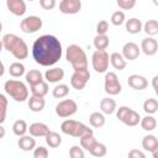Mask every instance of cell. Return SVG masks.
<instances>
[{"mask_svg": "<svg viewBox=\"0 0 158 158\" xmlns=\"http://www.w3.org/2000/svg\"><path fill=\"white\" fill-rule=\"evenodd\" d=\"M63 53L62 43L53 35H42L32 44V57L35 62L42 67L56 64Z\"/></svg>", "mask_w": 158, "mask_h": 158, "instance_id": "6da1fadb", "label": "cell"}, {"mask_svg": "<svg viewBox=\"0 0 158 158\" xmlns=\"http://www.w3.org/2000/svg\"><path fill=\"white\" fill-rule=\"evenodd\" d=\"M1 46L7 52H10L16 59H26L28 56V47L26 42L14 33L4 35L1 38Z\"/></svg>", "mask_w": 158, "mask_h": 158, "instance_id": "7a4b0ae2", "label": "cell"}, {"mask_svg": "<svg viewBox=\"0 0 158 158\" xmlns=\"http://www.w3.org/2000/svg\"><path fill=\"white\" fill-rule=\"evenodd\" d=\"M65 59L70 63L74 70L88 69V57L84 49L78 44H70L65 49Z\"/></svg>", "mask_w": 158, "mask_h": 158, "instance_id": "3957f363", "label": "cell"}, {"mask_svg": "<svg viewBox=\"0 0 158 158\" xmlns=\"http://www.w3.org/2000/svg\"><path fill=\"white\" fill-rule=\"evenodd\" d=\"M60 131L64 133V135H68V136H72V137H75V138H83L85 136H89V135H94L93 130L89 128V126L84 125L83 122H79V121H75V120H64L60 125Z\"/></svg>", "mask_w": 158, "mask_h": 158, "instance_id": "277c9868", "label": "cell"}, {"mask_svg": "<svg viewBox=\"0 0 158 158\" xmlns=\"http://www.w3.org/2000/svg\"><path fill=\"white\" fill-rule=\"evenodd\" d=\"M4 90L5 93L11 96L15 101L22 102L28 99V89L25 83L15 79H9L4 84Z\"/></svg>", "mask_w": 158, "mask_h": 158, "instance_id": "5b68a950", "label": "cell"}, {"mask_svg": "<svg viewBox=\"0 0 158 158\" xmlns=\"http://www.w3.org/2000/svg\"><path fill=\"white\" fill-rule=\"evenodd\" d=\"M110 63V56L106 51H95L91 56V65L96 73H106Z\"/></svg>", "mask_w": 158, "mask_h": 158, "instance_id": "8992f818", "label": "cell"}, {"mask_svg": "<svg viewBox=\"0 0 158 158\" xmlns=\"http://www.w3.org/2000/svg\"><path fill=\"white\" fill-rule=\"evenodd\" d=\"M77 110H78V105L72 99H64L56 105V114L60 118H67L73 116L77 112Z\"/></svg>", "mask_w": 158, "mask_h": 158, "instance_id": "52a82bcc", "label": "cell"}, {"mask_svg": "<svg viewBox=\"0 0 158 158\" xmlns=\"http://www.w3.org/2000/svg\"><path fill=\"white\" fill-rule=\"evenodd\" d=\"M104 90L105 93H107L109 95H117L121 93L122 86L121 83L116 75V73L114 72H106L105 78H104Z\"/></svg>", "mask_w": 158, "mask_h": 158, "instance_id": "ba28073f", "label": "cell"}, {"mask_svg": "<svg viewBox=\"0 0 158 158\" xmlns=\"http://www.w3.org/2000/svg\"><path fill=\"white\" fill-rule=\"evenodd\" d=\"M42 25H43L42 19L38 17V16L32 15V16H27L23 20H21L20 28L25 33H35V32H37L38 30L42 28Z\"/></svg>", "mask_w": 158, "mask_h": 158, "instance_id": "9c48e42d", "label": "cell"}, {"mask_svg": "<svg viewBox=\"0 0 158 158\" xmlns=\"http://www.w3.org/2000/svg\"><path fill=\"white\" fill-rule=\"evenodd\" d=\"M89 79H90L89 69L74 70V73L70 77V85L77 90H81V89L85 88V85L88 84Z\"/></svg>", "mask_w": 158, "mask_h": 158, "instance_id": "30bf717a", "label": "cell"}, {"mask_svg": "<svg viewBox=\"0 0 158 158\" xmlns=\"http://www.w3.org/2000/svg\"><path fill=\"white\" fill-rule=\"evenodd\" d=\"M81 9L80 0H62L59 2V11L65 15H74L78 14Z\"/></svg>", "mask_w": 158, "mask_h": 158, "instance_id": "8fae6325", "label": "cell"}, {"mask_svg": "<svg viewBox=\"0 0 158 158\" xmlns=\"http://www.w3.org/2000/svg\"><path fill=\"white\" fill-rule=\"evenodd\" d=\"M141 53V47H138L137 43L135 42H127L122 47V56L127 60H135L139 57Z\"/></svg>", "mask_w": 158, "mask_h": 158, "instance_id": "7c38bea8", "label": "cell"}, {"mask_svg": "<svg viewBox=\"0 0 158 158\" xmlns=\"http://www.w3.org/2000/svg\"><path fill=\"white\" fill-rule=\"evenodd\" d=\"M141 51L146 56H154L158 51V42L153 37H147L143 38L141 42Z\"/></svg>", "mask_w": 158, "mask_h": 158, "instance_id": "4fadbf2b", "label": "cell"}, {"mask_svg": "<svg viewBox=\"0 0 158 158\" xmlns=\"http://www.w3.org/2000/svg\"><path fill=\"white\" fill-rule=\"evenodd\" d=\"M127 84L130 88H132L133 90H143L148 86V80L143 77V75H138V74H132L128 77L127 79Z\"/></svg>", "mask_w": 158, "mask_h": 158, "instance_id": "5bb4252c", "label": "cell"}, {"mask_svg": "<svg viewBox=\"0 0 158 158\" xmlns=\"http://www.w3.org/2000/svg\"><path fill=\"white\" fill-rule=\"evenodd\" d=\"M28 131H30V135L32 137H46L51 132L49 127L43 122H33V123H31L30 127H28Z\"/></svg>", "mask_w": 158, "mask_h": 158, "instance_id": "9a60e30c", "label": "cell"}, {"mask_svg": "<svg viewBox=\"0 0 158 158\" xmlns=\"http://www.w3.org/2000/svg\"><path fill=\"white\" fill-rule=\"evenodd\" d=\"M6 6L10 12L16 16H22L26 12V2L23 0H7Z\"/></svg>", "mask_w": 158, "mask_h": 158, "instance_id": "2e32d148", "label": "cell"}, {"mask_svg": "<svg viewBox=\"0 0 158 158\" xmlns=\"http://www.w3.org/2000/svg\"><path fill=\"white\" fill-rule=\"evenodd\" d=\"M64 78V70L62 68H51L44 73V79L47 83H58Z\"/></svg>", "mask_w": 158, "mask_h": 158, "instance_id": "e0dca14e", "label": "cell"}, {"mask_svg": "<svg viewBox=\"0 0 158 158\" xmlns=\"http://www.w3.org/2000/svg\"><path fill=\"white\" fill-rule=\"evenodd\" d=\"M17 144H19L20 149H22L25 152H30V151H33L36 148V139L31 135H28V136L25 135V136L19 138Z\"/></svg>", "mask_w": 158, "mask_h": 158, "instance_id": "ac0fdd59", "label": "cell"}, {"mask_svg": "<svg viewBox=\"0 0 158 158\" xmlns=\"http://www.w3.org/2000/svg\"><path fill=\"white\" fill-rule=\"evenodd\" d=\"M110 64L117 70H123L127 65V62H126V59L123 58V56L121 53L114 52V53L110 54Z\"/></svg>", "mask_w": 158, "mask_h": 158, "instance_id": "d6986e66", "label": "cell"}, {"mask_svg": "<svg viewBox=\"0 0 158 158\" xmlns=\"http://www.w3.org/2000/svg\"><path fill=\"white\" fill-rule=\"evenodd\" d=\"M25 78H26V81L30 84V86H33V85H37V84L44 81L43 80V74L40 70H37V69L28 70L26 73V77Z\"/></svg>", "mask_w": 158, "mask_h": 158, "instance_id": "ffe728a7", "label": "cell"}, {"mask_svg": "<svg viewBox=\"0 0 158 158\" xmlns=\"http://www.w3.org/2000/svg\"><path fill=\"white\" fill-rule=\"evenodd\" d=\"M44 105H46V101L43 98H40V96H30L28 99V107L31 111L33 112H41L43 109H44Z\"/></svg>", "mask_w": 158, "mask_h": 158, "instance_id": "44dd1931", "label": "cell"}, {"mask_svg": "<svg viewBox=\"0 0 158 158\" xmlns=\"http://www.w3.org/2000/svg\"><path fill=\"white\" fill-rule=\"evenodd\" d=\"M100 110L106 114V115H111L116 111V101L111 98H104L100 101Z\"/></svg>", "mask_w": 158, "mask_h": 158, "instance_id": "7402d4cb", "label": "cell"}, {"mask_svg": "<svg viewBox=\"0 0 158 158\" xmlns=\"http://www.w3.org/2000/svg\"><path fill=\"white\" fill-rule=\"evenodd\" d=\"M126 31L131 35H136V33H139L141 30H142V22L141 20L136 19V17H132V19H128L126 21Z\"/></svg>", "mask_w": 158, "mask_h": 158, "instance_id": "603a6c76", "label": "cell"}, {"mask_svg": "<svg viewBox=\"0 0 158 158\" xmlns=\"http://www.w3.org/2000/svg\"><path fill=\"white\" fill-rule=\"evenodd\" d=\"M121 122H123L126 126L133 127V126H137L138 123H141V116H139V114L137 111H135V110L131 109L128 111V114L123 117V120Z\"/></svg>", "mask_w": 158, "mask_h": 158, "instance_id": "cb8c5ba5", "label": "cell"}, {"mask_svg": "<svg viewBox=\"0 0 158 158\" xmlns=\"http://www.w3.org/2000/svg\"><path fill=\"white\" fill-rule=\"evenodd\" d=\"M89 123L91 127L94 128H100L105 125V116L104 114L99 112V111H95L93 112L90 116H89Z\"/></svg>", "mask_w": 158, "mask_h": 158, "instance_id": "d4e9b609", "label": "cell"}, {"mask_svg": "<svg viewBox=\"0 0 158 158\" xmlns=\"http://www.w3.org/2000/svg\"><path fill=\"white\" fill-rule=\"evenodd\" d=\"M157 146H158V139H157L156 136L147 135V136L143 137V139H142V147H143L144 151H148V152L152 153L156 149Z\"/></svg>", "mask_w": 158, "mask_h": 158, "instance_id": "484cf974", "label": "cell"}, {"mask_svg": "<svg viewBox=\"0 0 158 158\" xmlns=\"http://www.w3.org/2000/svg\"><path fill=\"white\" fill-rule=\"evenodd\" d=\"M27 131H28V126H27V122L25 120H16L14 122V125H12V132L17 137L25 136Z\"/></svg>", "mask_w": 158, "mask_h": 158, "instance_id": "4316f807", "label": "cell"}, {"mask_svg": "<svg viewBox=\"0 0 158 158\" xmlns=\"http://www.w3.org/2000/svg\"><path fill=\"white\" fill-rule=\"evenodd\" d=\"M44 138H46V143L51 148H57L62 143V136L58 132H54V131H51Z\"/></svg>", "mask_w": 158, "mask_h": 158, "instance_id": "83f0119b", "label": "cell"}, {"mask_svg": "<svg viewBox=\"0 0 158 158\" xmlns=\"http://www.w3.org/2000/svg\"><path fill=\"white\" fill-rule=\"evenodd\" d=\"M31 89V93L33 96H40V98H44L48 93V83L47 81H42L37 85H33V86H30Z\"/></svg>", "mask_w": 158, "mask_h": 158, "instance_id": "f1b7e54d", "label": "cell"}, {"mask_svg": "<svg viewBox=\"0 0 158 158\" xmlns=\"http://www.w3.org/2000/svg\"><path fill=\"white\" fill-rule=\"evenodd\" d=\"M110 40L106 35H96L94 38V47L96 51H105L109 47Z\"/></svg>", "mask_w": 158, "mask_h": 158, "instance_id": "f546056e", "label": "cell"}, {"mask_svg": "<svg viewBox=\"0 0 158 158\" xmlns=\"http://www.w3.org/2000/svg\"><path fill=\"white\" fill-rule=\"evenodd\" d=\"M9 73L12 78H20L25 74V65L20 62H14L9 67Z\"/></svg>", "mask_w": 158, "mask_h": 158, "instance_id": "4dcf8cb0", "label": "cell"}, {"mask_svg": "<svg viewBox=\"0 0 158 158\" xmlns=\"http://www.w3.org/2000/svg\"><path fill=\"white\" fill-rule=\"evenodd\" d=\"M141 127L144 131H153L157 127V120L152 115H146L141 118Z\"/></svg>", "mask_w": 158, "mask_h": 158, "instance_id": "1f68e13d", "label": "cell"}, {"mask_svg": "<svg viewBox=\"0 0 158 158\" xmlns=\"http://www.w3.org/2000/svg\"><path fill=\"white\" fill-rule=\"evenodd\" d=\"M143 110L147 115H153L158 111V101L153 98H148L143 102Z\"/></svg>", "mask_w": 158, "mask_h": 158, "instance_id": "d6a6232c", "label": "cell"}, {"mask_svg": "<svg viewBox=\"0 0 158 158\" xmlns=\"http://www.w3.org/2000/svg\"><path fill=\"white\" fill-rule=\"evenodd\" d=\"M143 30L149 37L158 35V21L157 20H147L146 23L143 25Z\"/></svg>", "mask_w": 158, "mask_h": 158, "instance_id": "836d02e7", "label": "cell"}, {"mask_svg": "<svg viewBox=\"0 0 158 158\" xmlns=\"http://www.w3.org/2000/svg\"><path fill=\"white\" fill-rule=\"evenodd\" d=\"M69 94V86L65 84H58L53 88L52 90V95L56 99H63Z\"/></svg>", "mask_w": 158, "mask_h": 158, "instance_id": "e575fe53", "label": "cell"}, {"mask_svg": "<svg viewBox=\"0 0 158 158\" xmlns=\"http://www.w3.org/2000/svg\"><path fill=\"white\" fill-rule=\"evenodd\" d=\"M91 156L96 157V158H101V157H105L106 153H107V148L104 143H100V142H96V144L90 149L89 152Z\"/></svg>", "mask_w": 158, "mask_h": 158, "instance_id": "d590c367", "label": "cell"}, {"mask_svg": "<svg viewBox=\"0 0 158 158\" xmlns=\"http://www.w3.org/2000/svg\"><path fill=\"white\" fill-rule=\"evenodd\" d=\"M96 138L94 137V135H89V136H85L83 138H80V147L86 149L88 152H90V149L96 144Z\"/></svg>", "mask_w": 158, "mask_h": 158, "instance_id": "8d00e7d4", "label": "cell"}, {"mask_svg": "<svg viewBox=\"0 0 158 158\" xmlns=\"http://www.w3.org/2000/svg\"><path fill=\"white\" fill-rule=\"evenodd\" d=\"M110 20H111V23L114 26H120V25H122L125 22V12L121 11V10H117V11L112 12Z\"/></svg>", "mask_w": 158, "mask_h": 158, "instance_id": "74e56055", "label": "cell"}, {"mask_svg": "<svg viewBox=\"0 0 158 158\" xmlns=\"http://www.w3.org/2000/svg\"><path fill=\"white\" fill-rule=\"evenodd\" d=\"M69 157H70V158H85L84 151H83V148L79 147V146H73V147H70V149H69Z\"/></svg>", "mask_w": 158, "mask_h": 158, "instance_id": "f35d334b", "label": "cell"}, {"mask_svg": "<svg viewBox=\"0 0 158 158\" xmlns=\"http://www.w3.org/2000/svg\"><path fill=\"white\" fill-rule=\"evenodd\" d=\"M33 158H48V149L43 146H38L33 149Z\"/></svg>", "mask_w": 158, "mask_h": 158, "instance_id": "ab89813d", "label": "cell"}, {"mask_svg": "<svg viewBox=\"0 0 158 158\" xmlns=\"http://www.w3.org/2000/svg\"><path fill=\"white\" fill-rule=\"evenodd\" d=\"M109 31V22L106 20H101L96 25V33L98 35H106Z\"/></svg>", "mask_w": 158, "mask_h": 158, "instance_id": "60d3db41", "label": "cell"}, {"mask_svg": "<svg viewBox=\"0 0 158 158\" xmlns=\"http://www.w3.org/2000/svg\"><path fill=\"white\" fill-rule=\"evenodd\" d=\"M0 102H1V118H0V123H2L5 121L6 117V109H7V100L5 98L4 94L0 95Z\"/></svg>", "mask_w": 158, "mask_h": 158, "instance_id": "b9f144b4", "label": "cell"}, {"mask_svg": "<svg viewBox=\"0 0 158 158\" xmlns=\"http://www.w3.org/2000/svg\"><path fill=\"white\" fill-rule=\"evenodd\" d=\"M117 5L122 10H130L136 5V0H117Z\"/></svg>", "mask_w": 158, "mask_h": 158, "instance_id": "7bdbcfd3", "label": "cell"}, {"mask_svg": "<svg viewBox=\"0 0 158 158\" xmlns=\"http://www.w3.org/2000/svg\"><path fill=\"white\" fill-rule=\"evenodd\" d=\"M40 6L44 10H52L56 6V0H40Z\"/></svg>", "mask_w": 158, "mask_h": 158, "instance_id": "ee69618b", "label": "cell"}, {"mask_svg": "<svg viewBox=\"0 0 158 158\" xmlns=\"http://www.w3.org/2000/svg\"><path fill=\"white\" fill-rule=\"evenodd\" d=\"M131 110V107H128V106H120L118 109H117V112H116V116H117V118L120 120V121H122L123 120V117L128 114V111Z\"/></svg>", "mask_w": 158, "mask_h": 158, "instance_id": "f6af8a7d", "label": "cell"}, {"mask_svg": "<svg viewBox=\"0 0 158 158\" xmlns=\"http://www.w3.org/2000/svg\"><path fill=\"white\" fill-rule=\"evenodd\" d=\"M128 158H146V156L139 149H131L128 152Z\"/></svg>", "mask_w": 158, "mask_h": 158, "instance_id": "bcb514c9", "label": "cell"}, {"mask_svg": "<svg viewBox=\"0 0 158 158\" xmlns=\"http://www.w3.org/2000/svg\"><path fill=\"white\" fill-rule=\"evenodd\" d=\"M152 86H153L154 89H157V88H158V75L153 77V79H152Z\"/></svg>", "mask_w": 158, "mask_h": 158, "instance_id": "7dc6e473", "label": "cell"}, {"mask_svg": "<svg viewBox=\"0 0 158 158\" xmlns=\"http://www.w3.org/2000/svg\"><path fill=\"white\" fill-rule=\"evenodd\" d=\"M152 156H153V158H158V146H157L156 149L152 152Z\"/></svg>", "mask_w": 158, "mask_h": 158, "instance_id": "c3c4849f", "label": "cell"}, {"mask_svg": "<svg viewBox=\"0 0 158 158\" xmlns=\"http://www.w3.org/2000/svg\"><path fill=\"white\" fill-rule=\"evenodd\" d=\"M153 4H154L156 6H158V1H157V0H153Z\"/></svg>", "mask_w": 158, "mask_h": 158, "instance_id": "681fc988", "label": "cell"}, {"mask_svg": "<svg viewBox=\"0 0 158 158\" xmlns=\"http://www.w3.org/2000/svg\"><path fill=\"white\" fill-rule=\"evenodd\" d=\"M154 91H156V94H157V96H158V88H157V89H154Z\"/></svg>", "mask_w": 158, "mask_h": 158, "instance_id": "f907efd6", "label": "cell"}]
</instances>
